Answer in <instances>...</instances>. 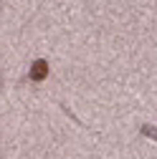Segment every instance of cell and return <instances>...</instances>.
I'll list each match as a JSON object with an SVG mask.
<instances>
[{"label":"cell","mask_w":157,"mask_h":159,"mask_svg":"<svg viewBox=\"0 0 157 159\" xmlns=\"http://www.w3.org/2000/svg\"><path fill=\"white\" fill-rule=\"evenodd\" d=\"M46 73H48V63L46 61H36L33 63V68H31V78L33 81H43Z\"/></svg>","instance_id":"obj_1"}]
</instances>
